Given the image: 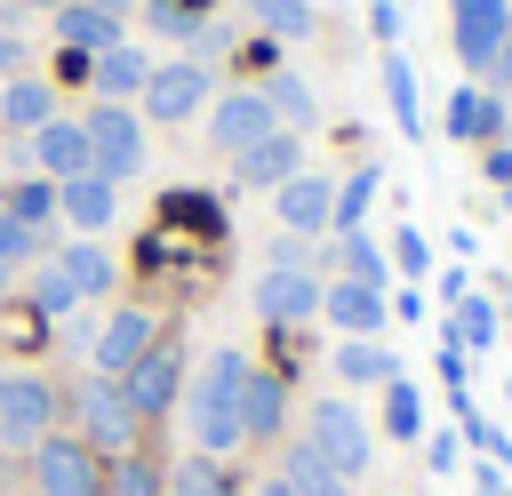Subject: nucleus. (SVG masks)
I'll return each mask as SVG.
<instances>
[{
    "label": "nucleus",
    "instance_id": "nucleus-1",
    "mask_svg": "<svg viewBox=\"0 0 512 496\" xmlns=\"http://www.w3.org/2000/svg\"><path fill=\"white\" fill-rule=\"evenodd\" d=\"M240 392H248V360L224 344V352H208L200 360V376L184 384V408H192V448L216 464V456H232L240 440H248V424H240Z\"/></svg>",
    "mask_w": 512,
    "mask_h": 496
},
{
    "label": "nucleus",
    "instance_id": "nucleus-2",
    "mask_svg": "<svg viewBox=\"0 0 512 496\" xmlns=\"http://www.w3.org/2000/svg\"><path fill=\"white\" fill-rule=\"evenodd\" d=\"M72 408H80V432H88V448L96 456H136V408H128V392H120V376H88L80 392H72Z\"/></svg>",
    "mask_w": 512,
    "mask_h": 496
},
{
    "label": "nucleus",
    "instance_id": "nucleus-3",
    "mask_svg": "<svg viewBox=\"0 0 512 496\" xmlns=\"http://www.w3.org/2000/svg\"><path fill=\"white\" fill-rule=\"evenodd\" d=\"M304 440H312V448H320L344 480H352V472H368V456H376V448H368V416H360L352 400H312Z\"/></svg>",
    "mask_w": 512,
    "mask_h": 496
},
{
    "label": "nucleus",
    "instance_id": "nucleus-4",
    "mask_svg": "<svg viewBox=\"0 0 512 496\" xmlns=\"http://www.w3.org/2000/svg\"><path fill=\"white\" fill-rule=\"evenodd\" d=\"M80 128H88V168H96V176H112V184H120V176H136V168H144V128H136V112H128V104H96Z\"/></svg>",
    "mask_w": 512,
    "mask_h": 496
},
{
    "label": "nucleus",
    "instance_id": "nucleus-5",
    "mask_svg": "<svg viewBox=\"0 0 512 496\" xmlns=\"http://www.w3.org/2000/svg\"><path fill=\"white\" fill-rule=\"evenodd\" d=\"M32 488H40V496H104L96 448H88V440H64V432H48V440L32 448Z\"/></svg>",
    "mask_w": 512,
    "mask_h": 496
},
{
    "label": "nucleus",
    "instance_id": "nucleus-6",
    "mask_svg": "<svg viewBox=\"0 0 512 496\" xmlns=\"http://www.w3.org/2000/svg\"><path fill=\"white\" fill-rule=\"evenodd\" d=\"M56 424V392L40 376H0V448H40Z\"/></svg>",
    "mask_w": 512,
    "mask_h": 496
},
{
    "label": "nucleus",
    "instance_id": "nucleus-7",
    "mask_svg": "<svg viewBox=\"0 0 512 496\" xmlns=\"http://www.w3.org/2000/svg\"><path fill=\"white\" fill-rule=\"evenodd\" d=\"M120 392H128V408H136V416H168V408H176V392H184V352L160 336V344L120 376Z\"/></svg>",
    "mask_w": 512,
    "mask_h": 496
},
{
    "label": "nucleus",
    "instance_id": "nucleus-8",
    "mask_svg": "<svg viewBox=\"0 0 512 496\" xmlns=\"http://www.w3.org/2000/svg\"><path fill=\"white\" fill-rule=\"evenodd\" d=\"M272 128H280V120H272L264 88H232V96L216 104V128H208V136H216V152H232V160H240V152H248V144H264Z\"/></svg>",
    "mask_w": 512,
    "mask_h": 496
},
{
    "label": "nucleus",
    "instance_id": "nucleus-9",
    "mask_svg": "<svg viewBox=\"0 0 512 496\" xmlns=\"http://www.w3.org/2000/svg\"><path fill=\"white\" fill-rule=\"evenodd\" d=\"M256 312H264L272 328H288V320H312V312H320V280H312L304 264H272V272L256 280Z\"/></svg>",
    "mask_w": 512,
    "mask_h": 496
},
{
    "label": "nucleus",
    "instance_id": "nucleus-10",
    "mask_svg": "<svg viewBox=\"0 0 512 496\" xmlns=\"http://www.w3.org/2000/svg\"><path fill=\"white\" fill-rule=\"evenodd\" d=\"M152 344H160L152 312H136V304H128V312H112V320H104V336H96L88 352H96V376H128V368H136Z\"/></svg>",
    "mask_w": 512,
    "mask_h": 496
},
{
    "label": "nucleus",
    "instance_id": "nucleus-11",
    "mask_svg": "<svg viewBox=\"0 0 512 496\" xmlns=\"http://www.w3.org/2000/svg\"><path fill=\"white\" fill-rule=\"evenodd\" d=\"M504 24H512V0H456V56L472 72H488L504 48Z\"/></svg>",
    "mask_w": 512,
    "mask_h": 496
},
{
    "label": "nucleus",
    "instance_id": "nucleus-12",
    "mask_svg": "<svg viewBox=\"0 0 512 496\" xmlns=\"http://www.w3.org/2000/svg\"><path fill=\"white\" fill-rule=\"evenodd\" d=\"M200 96H208L200 64H152V80H144V112L152 120H184V112H200Z\"/></svg>",
    "mask_w": 512,
    "mask_h": 496
},
{
    "label": "nucleus",
    "instance_id": "nucleus-13",
    "mask_svg": "<svg viewBox=\"0 0 512 496\" xmlns=\"http://www.w3.org/2000/svg\"><path fill=\"white\" fill-rule=\"evenodd\" d=\"M320 312H328L344 336H376V328L392 320V296H384V288H360V280H336V288H320Z\"/></svg>",
    "mask_w": 512,
    "mask_h": 496
},
{
    "label": "nucleus",
    "instance_id": "nucleus-14",
    "mask_svg": "<svg viewBox=\"0 0 512 496\" xmlns=\"http://www.w3.org/2000/svg\"><path fill=\"white\" fill-rule=\"evenodd\" d=\"M272 208H280V232H320L328 216H336V184H320V176H288L280 192H272Z\"/></svg>",
    "mask_w": 512,
    "mask_h": 496
},
{
    "label": "nucleus",
    "instance_id": "nucleus-15",
    "mask_svg": "<svg viewBox=\"0 0 512 496\" xmlns=\"http://www.w3.org/2000/svg\"><path fill=\"white\" fill-rule=\"evenodd\" d=\"M32 160L48 176H88V128L80 120H40L32 128Z\"/></svg>",
    "mask_w": 512,
    "mask_h": 496
},
{
    "label": "nucleus",
    "instance_id": "nucleus-16",
    "mask_svg": "<svg viewBox=\"0 0 512 496\" xmlns=\"http://www.w3.org/2000/svg\"><path fill=\"white\" fill-rule=\"evenodd\" d=\"M56 32H64V48H80V56L120 48V16H112V8H88V0H64V8H56Z\"/></svg>",
    "mask_w": 512,
    "mask_h": 496
},
{
    "label": "nucleus",
    "instance_id": "nucleus-17",
    "mask_svg": "<svg viewBox=\"0 0 512 496\" xmlns=\"http://www.w3.org/2000/svg\"><path fill=\"white\" fill-rule=\"evenodd\" d=\"M56 208H64L80 232H104L120 200H112V176H96V168H88V176H64V184H56Z\"/></svg>",
    "mask_w": 512,
    "mask_h": 496
},
{
    "label": "nucleus",
    "instance_id": "nucleus-18",
    "mask_svg": "<svg viewBox=\"0 0 512 496\" xmlns=\"http://www.w3.org/2000/svg\"><path fill=\"white\" fill-rule=\"evenodd\" d=\"M240 424H248V440H280V424H288V392H280V376H272V368H248Z\"/></svg>",
    "mask_w": 512,
    "mask_h": 496
},
{
    "label": "nucleus",
    "instance_id": "nucleus-19",
    "mask_svg": "<svg viewBox=\"0 0 512 496\" xmlns=\"http://www.w3.org/2000/svg\"><path fill=\"white\" fill-rule=\"evenodd\" d=\"M88 80H96V96H104V104H120V96H144L152 64H144V56H136L128 40H120V48H104V56L88 64Z\"/></svg>",
    "mask_w": 512,
    "mask_h": 496
},
{
    "label": "nucleus",
    "instance_id": "nucleus-20",
    "mask_svg": "<svg viewBox=\"0 0 512 496\" xmlns=\"http://www.w3.org/2000/svg\"><path fill=\"white\" fill-rule=\"evenodd\" d=\"M280 480H288L296 496H352V480H344V472H336V464H328V456H320L312 440H296V448H288Z\"/></svg>",
    "mask_w": 512,
    "mask_h": 496
},
{
    "label": "nucleus",
    "instance_id": "nucleus-21",
    "mask_svg": "<svg viewBox=\"0 0 512 496\" xmlns=\"http://www.w3.org/2000/svg\"><path fill=\"white\" fill-rule=\"evenodd\" d=\"M288 176H296V136H288V128H272L264 144L240 152V184H272V192H280Z\"/></svg>",
    "mask_w": 512,
    "mask_h": 496
},
{
    "label": "nucleus",
    "instance_id": "nucleus-22",
    "mask_svg": "<svg viewBox=\"0 0 512 496\" xmlns=\"http://www.w3.org/2000/svg\"><path fill=\"white\" fill-rule=\"evenodd\" d=\"M336 376H344V384H392V376H400V360H392L384 344H368V336H344Z\"/></svg>",
    "mask_w": 512,
    "mask_h": 496
},
{
    "label": "nucleus",
    "instance_id": "nucleus-23",
    "mask_svg": "<svg viewBox=\"0 0 512 496\" xmlns=\"http://www.w3.org/2000/svg\"><path fill=\"white\" fill-rule=\"evenodd\" d=\"M384 432H392V440H416V432H424V392H416L408 376L384 384Z\"/></svg>",
    "mask_w": 512,
    "mask_h": 496
},
{
    "label": "nucleus",
    "instance_id": "nucleus-24",
    "mask_svg": "<svg viewBox=\"0 0 512 496\" xmlns=\"http://www.w3.org/2000/svg\"><path fill=\"white\" fill-rule=\"evenodd\" d=\"M56 264L72 272V288H80V296H104V288H112V256H104L96 240H80V248H64Z\"/></svg>",
    "mask_w": 512,
    "mask_h": 496
},
{
    "label": "nucleus",
    "instance_id": "nucleus-25",
    "mask_svg": "<svg viewBox=\"0 0 512 496\" xmlns=\"http://www.w3.org/2000/svg\"><path fill=\"white\" fill-rule=\"evenodd\" d=\"M0 120H8V128H40V120H48V80H8Z\"/></svg>",
    "mask_w": 512,
    "mask_h": 496
},
{
    "label": "nucleus",
    "instance_id": "nucleus-26",
    "mask_svg": "<svg viewBox=\"0 0 512 496\" xmlns=\"http://www.w3.org/2000/svg\"><path fill=\"white\" fill-rule=\"evenodd\" d=\"M264 104H272V120H288V128H312V88H304L296 72L264 80Z\"/></svg>",
    "mask_w": 512,
    "mask_h": 496
},
{
    "label": "nucleus",
    "instance_id": "nucleus-27",
    "mask_svg": "<svg viewBox=\"0 0 512 496\" xmlns=\"http://www.w3.org/2000/svg\"><path fill=\"white\" fill-rule=\"evenodd\" d=\"M384 96H392V120L416 136V64L408 56H384Z\"/></svg>",
    "mask_w": 512,
    "mask_h": 496
},
{
    "label": "nucleus",
    "instance_id": "nucleus-28",
    "mask_svg": "<svg viewBox=\"0 0 512 496\" xmlns=\"http://www.w3.org/2000/svg\"><path fill=\"white\" fill-rule=\"evenodd\" d=\"M160 496H232V480H224L208 456H192V464H176V472H168V488H160Z\"/></svg>",
    "mask_w": 512,
    "mask_h": 496
},
{
    "label": "nucleus",
    "instance_id": "nucleus-29",
    "mask_svg": "<svg viewBox=\"0 0 512 496\" xmlns=\"http://www.w3.org/2000/svg\"><path fill=\"white\" fill-rule=\"evenodd\" d=\"M376 184H384L376 168H352V184L336 192V216H328V224H344V232H360V216H368V200H376Z\"/></svg>",
    "mask_w": 512,
    "mask_h": 496
},
{
    "label": "nucleus",
    "instance_id": "nucleus-30",
    "mask_svg": "<svg viewBox=\"0 0 512 496\" xmlns=\"http://www.w3.org/2000/svg\"><path fill=\"white\" fill-rule=\"evenodd\" d=\"M344 280H360V288H384V248H376L368 232H344Z\"/></svg>",
    "mask_w": 512,
    "mask_h": 496
},
{
    "label": "nucleus",
    "instance_id": "nucleus-31",
    "mask_svg": "<svg viewBox=\"0 0 512 496\" xmlns=\"http://www.w3.org/2000/svg\"><path fill=\"white\" fill-rule=\"evenodd\" d=\"M448 128H456V136H488V128H496V96H472V88H456V104H448Z\"/></svg>",
    "mask_w": 512,
    "mask_h": 496
},
{
    "label": "nucleus",
    "instance_id": "nucleus-32",
    "mask_svg": "<svg viewBox=\"0 0 512 496\" xmlns=\"http://www.w3.org/2000/svg\"><path fill=\"white\" fill-rule=\"evenodd\" d=\"M8 216H16L24 232H40V224L56 216V184H16V192H8Z\"/></svg>",
    "mask_w": 512,
    "mask_h": 496
},
{
    "label": "nucleus",
    "instance_id": "nucleus-33",
    "mask_svg": "<svg viewBox=\"0 0 512 496\" xmlns=\"http://www.w3.org/2000/svg\"><path fill=\"white\" fill-rule=\"evenodd\" d=\"M32 304H40V312H72V304H80L72 272H64V264H40V272H32Z\"/></svg>",
    "mask_w": 512,
    "mask_h": 496
},
{
    "label": "nucleus",
    "instance_id": "nucleus-34",
    "mask_svg": "<svg viewBox=\"0 0 512 496\" xmlns=\"http://www.w3.org/2000/svg\"><path fill=\"white\" fill-rule=\"evenodd\" d=\"M456 344H472V352L496 344V312H488L480 296H456Z\"/></svg>",
    "mask_w": 512,
    "mask_h": 496
},
{
    "label": "nucleus",
    "instance_id": "nucleus-35",
    "mask_svg": "<svg viewBox=\"0 0 512 496\" xmlns=\"http://www.w3.org/2000/svg\"><path fill=\"white\" fill-rule=\"evenodd\" d=\"M464 440L480 448V464H512V440H504V424H488L472 400H464Z\"/></svg>",
    "mask_w": 512,
    "mask_h": 496
},
{
    "label": "nucleus",
    "instance_id": "nucleus-36",
    "mask_svg": "<svg viewBox=\"0 0 512 496\" xmlns=\"http://www.w3.org/2000/svg\"><path fill=\"white\" fill-rule=\"evenodd\" d=\"M256 16H264L272 32H288V40H296V32H312V8H304V0H256Z\"/></svg>",
    "mask_w": 512,
    "mask_h": 496
},
{
    "label": "nucleus",
    "instance_id": "nucleus-37",
    "mask_svg": "<svg viewBox=\"0 0 512 496\" xmlns=\"http://www.w3.org/2000/svg\"><path fill=\"white\" fill-rule=\"evenodd\" d=\"M24 256H32V232H24V224H16L8 208H0V280H8V272H16Z\"/></svg>",
    "mask_w": 512,
    "mask_h": 496
},
{
    "label": "nucleus",
    "instance_id": "nucleus-38",
    "mask_svg": "<svg viewBox=\"0 0 512 496\" xmlns=\"http://www.w3.org/2000/svg\"><path fill=\"white\" fill-rule=\"evenodd\" d=\"M144 16H152V24H160V32H168V40H184V32H200V16H192V8H184V0H152V8H144Z\"/></svg>",
    "mask_w": 512,
    "mask_h": 496
},
{
    "label": "nucleus",
    "instance_id": "nucleus-39",
    "mask_svg": "<svg viewBox=\"0 0 512 496\" xmlns=\"http://www.w3.org/2000/svg\"><path fill=\"white\" fill-rule=\"evenodd\" d=\"M392 264H400V272H416V280H424V264H432V248H424V232H416V224H408V232H400V240H392Z\"/></svg>",
    "mask_w": 512,
    "mask_h": 496
},
{
    "label": "nucleus",
    "instance_id": "nucleus-40",
    "mask_svg": "<svg viewBox=\"0 0 512 496\" xmlns=\"http://www.w3.org/2000/svg\"><path fill=\"white\" fill-rule=\"evenodd\" d=\"M496 80H512V24H504V48H496V64H488Z\"/></svg>",
    "mask_w": 512,
    "mask_h": 496
},
{
    "label": "nucleus",
    "instance_id": "nucleus-41",
    "mask_svg": "<svg viewBox=\"0 0 512 496\" xmlns=\"http://www.w3.org/2000/svg\"><path fill=\"white\" fill-rule=\"evenodd\" d=\"M488 176H496V184H512V152H496V160H488Z\"/></svg>",
    "mask_w": 512,
    "mask_h": 496
},
{
    "label": "nucleus",
    "instance_id": "nucleus-42",
    "mask_svg": "<svg viewBox=\"0 0 512 496\" xmlns=\"http://www.w3.org/2000/svg\"><path fill=\"white\" fill-rule=\"evenodd\" d=\"M256 496H296V488H288V480H280V472H272V480H264V488H256Z\"/></svg>",
    "mask_w": 512,
    "mask_h": 496
},
{
    "label": "nucleus",
    "instance_id": "nucleus-43",
    "mask_svg": "<svg viewBox=\"0 0 512 496\" xmlns=\"http://www.w3.org/2000/svg\"><path fill=\"white\" fill-rule=\"evenodd\" d=\"M0 64H16V40H8V32H0Z\"/></svg>",
    "mask_w": 512,
    "mask_h": 496
},
{
    "label": "nucleus",
    "instance_id": "nucleus-44",
    "mask_svg": "<svg viewBox=\"0 0 512 496\" xmlns=\"http://www.w3.org/2000/svg\"><path fill=\"white\" fill-rule=\"evenodd\" d=\"M96 8H112V16H120V8H128V0H96Z\"/></svg>",
    "mask_w": 512,
    "mask_h": 496
},
{
    "label": "nucleus",
    "instance_id": "nucleus-45",
    "mask_svg": "<svg viewBox=\"0 0 512 496\" xmlns=\"http://www.w3.org/2000/svg\"><path fill=\"white\" fill-rule=\"evenodd\" d=\"M40 8H64V0H40Z\"/></svg>",
    "mask_w": 512,
    "mask_h": 496
}]
</instances>
